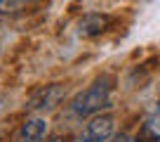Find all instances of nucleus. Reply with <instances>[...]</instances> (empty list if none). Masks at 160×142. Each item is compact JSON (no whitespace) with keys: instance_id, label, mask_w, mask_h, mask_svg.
Masks as SVG:
<instances>
[{"instance_id":"1","label":"nucleus","mask_w":160,"mask_h":142,"mask_svg":"<svg viewBox=\"0 0 160 142\" xmlns=\"http://www.w3.org/2000/svg\"><path fill=\"white\" fill-rule=\"evenodd\" d=\"M111 102H113V78L99 76L94 83H90L82 92H78L71 100V114L78 118L99 116L111 106Z\"/></svg>"},{"instance_id":"2","label":"nucleus","mask_w":160,"mask_h":142,"mask_svg":"<svg viewBox=\"0 0 160 142\" xmlns=\"http://www.w3.org/2000/svg\"><path fill=\"white\" fill-rule=\"evenodd\" d=\"M113 130H115V118L111 114H99L85 123V128L78 133L73 142H108L113 137Z\"/></svg>"},{"instance_id":"3","label":"nucleus","mask_w":160,"mask_h":142,"mask_svg":"<svg viewBox=\"0 0 160 142\" xmlns=\"http://www.w3.org/2000/svg\"><path fill=\"white\" fill-rule=\"evenodd\" d=\"M66 97V90L59 85V83H52V85L40 88L28 102V112H40V114H47L52 109L61 104V100Z\"/></svg>"},{"instance_id":"4","label":"nucleus","mask_w":160,"mask_h":142,"mask_svg":"<svg viewBox=\"0 0 160 142\" xmlns=\"http://www.w3.org/2000/svg\"><path fill=\"white\" fill-rule=\"evenodd\" d=\"M111 26V17L101 14V12H90L78 21V36L80 38H99L101 33H106Z\"/></svg>"},{"instance_id":"5","label":"nucleus","mask_w":160,"mask_h":142,"mask_svg":"<svg viewBox=\"0 0 160 142\" xmlns=\"http://www.w3.org/2000/svg\"><path fill=\"white\" fill-rule=\"evenodd\" d=\"M47 137V121L40 116H31L19 126L14 142H45Z\"/></svg>"},{"instance_id":"6","label":"nucleus","mask_w":160,"mask_h":142,"mask_svg":"<svg viewBox=\"0 0 160 142\" xmlns=\"http://www.w3.org/2000/svg\"><path fill=\"white\" fill-rule=\"evenodd\" d=\"M24 5H28V0H0V17L2 14H14Z\"/></svg>"},{"instance_id":"7","label":"nucleus","mask_w":160,"mask_h":142,"mask_svg":"<svg viewBox=\"0 0 160 142\" xmlns=\"http://www.w3.org/2000/svg\"><path fill=\"white\" fill-rule=\"evenodd\" d=\"M108 142H134L130 135H125V133H120V135H115V137H111Z\"/></svg>"},{"instance_id":"8","label":"nucleus","mask_w":160,"mask_h":142,"mask_svg":"<svg viewBox=\"0 0 160 142\" xmlns=\"http://www.w3.org/2000/svg\"><path fill=\"white\" fill-rule=\"evenodd\" d=\"M153 114H158V116H160V97H158V104H155V112Z\"/></svg>"},{"instance_id":"9","label":"nucleus","mask_w":160,"mask_h":142,"mask_svg":"<svg viewBox=\"0 0 160 142\" xmlns=\"http://www.w3.org/2000/svg\"><path fill=\"white\" fill-rule=\"evenodd\" d=\"M28 3H33V0H28Z\"/></svg>"}]
</instances>
